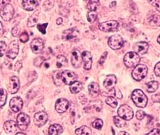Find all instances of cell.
Returning <instances> with one entry per match:
<instances>
[{"mask_svg":"<svg viewBox=\"0 0 160 135\" xmlns=\"http://www.w3.org/2000/svg\"><path fill=\"white\" fill-rule=\"evenodd\" d=\"M132 99L137 107L144 108L148 104V97L140 89H136L132 93Z\"/></svg>","mask_w":160,"mask_h":135,"instance_id":"6da1fadb","label":"cell"},{"mask_svg":"<svg viewBox=\"0 0 160 135\" xmlns=\"http://www.w3.org/2000/svg\"><path fill=\"white\" fill-rule=\"evenodd\" d=\"M140 62V56L136 52H128L124 58V65L128 68H134L137 66Z\"/></svg>","mask_w":160,"mask_h":135,"instance_id":"7a4b0ae2","label":"cell"},{"mask_svg":"<svg viewBox=\"0 0 160 135\" xmlns=\"http://www.w3.org/2000/svg\"><path fill=\"white\" fill-rule=\"evenodd\" d=\"M148 67L145 65L138 64L136 66L132 72V77L136 81H140L143 80L148 74Z\"/></svg>","mask_w":160,"mask_h":135,"instance_id":"3957f363","label":"cell"},{"mask_svg":"<svg viewBox=\"0 0 160 135\" xmlns=\"http://www.w3.org/2000/svg\"><path fill=\"white\" fill-rule=\"evenodd\" d=\"M118 117L122 118L124 120H130L133 117V111L132 109L128 105H121L118 110Z\"/></svg>","mask_w":160,"mask_h":135,"instance_id":"277c9868","label":"cell"},{"mask_svg":"<svg viewBox=\"0 0 160 135\" xmlns=\"http://www.w3.org/2000/svg\"><path fill=\"white\" fill-rule=\"evenodd\" d=\"M60 78H61L62 82L64 84L68 85H71L72 83L76 82L78 77L76 75V74L74 73L73 71L66 70V71H64L60 74Z\"/></svg>","mask_w":160,"mask_h":135,"instance_id":"5b68a950","label":"cell"},{"mask_svg":"<svg viewBox=\"0 0 160 135\" xmlns=\"http://www.w3.org/2000/svg\"><path fill=\"white\" fill-rule=\"evenodd\" d=\"M108 45L113 50L120 49L124 45V40L120 35L116 34L110 36L108 40Z\"/></svg>","mask_w":160,"mask_h":135,"instance_id":"8992f818","label":"cell"},{"mask_svg":"<svg viewBox=\"0 0 160 135\" xmlns=\"http://www.w3.org/2000/svg\"><path fill=\"white\" fill-rule=\"evenodd\" d=\"M79 31L76 28H70L66 30L63 33V40L65 41L76 42L78 40Z\"/></svg>","mask_w":160,"mask_h":135,"instance_id":"52a82bcc","label":"cell"},{"mask_svg":"<svg viewBox=\"0 0 160 135\" xmlns=\"http://www.w3.org/2000/svg\"><path fill=\"white\" fill-rule=\"evenodd\" d=\"M118 27V22L116 20H109L104 22L101 23L98 25V28L101 31L104 32H111L117 30Z\"/></svg>","mask_w":160,"mask_h":135,"instance_id":"ba28073f","label":"cell"},{"mask_svg":"<svg viewBox=\"0 0 160 135\" xmlns=\"http://www.w3.org/2000/svg\"><path fill=\"white\" fill-rule=\"evenodd\" d=\"M17 126L22 131H25L28 127L30 123V117L24 113H20L18 114L17 118Z\"/></svg>","mask_w":160,"mask_h":135,"instance_id":"9c48e42d","label":"cell"},{"mask_svg":"<svg viewBox=\"0 0 160 135\" xmlns=\"http://www.w3.org/2000/svg\"><path fill=\"white\" fill-rule=\"evenodd\" d=\"M14 14V8L11 4H8L1 10L0 15L5 21H10Z\"/></svg>","mask_w":160,"mask_h":135,"instance_id":"30bf717a","label":"cell"},{"mask_svg":"<svg viewBox=\"0 0 160 135\" xmlns=\"http://www.w3.org/2000/svg\"><path fill=\"white\" fill-rule=\"evenodd\" d=\"M19 53V43L17 40L12 41L11 43H10L8 49L6 52V56L8 58L11 59V60H13V59L16 58Z\"/></svg>","mask_w":160,"mask_h":135,"instance_id":"8fae6325","label":"cell"},{"mask_svg":"<svg viewBox=\"0 0 160 135\" xmlns=\"http://www.w3.org/2000/svg\"><path fill=\"white\" fill-rule=\"evenodd\" d=\"M31 48L34 54H39V53L42 52L44 48L43 40L40 38H36L33 40L31 43Z\"/></svg>","mask_w":160,"mask_h":135,"instance_id":"7c38bea8","label":"cell"},{"mask_svg":"<svg viewBox=\"0 0 160 135\" xmlns=\"http://www.w3.org/2000/svg\"><path fill=\"white\" fill-rule=\"evenodd\" d=\"M34 123L37 126L41 127L44 126L48 121V114L45 111H40L34 114Z\"/></svg>","mask_w":160,"mask_h":135,"instance_id":"4fadbf2b","label":"cell"},{"mask_svg":"<svg viewBox=\"0 0 160 135\" xmlns=\"http://www.w3.org/2000/svg\"><path fill=\"white\" fill-rule=\"evenodd\" d=\"M69 107V103L66 99L60 98L58 99L56 102L55 109L58 113H60V114H62V113H64L65 111H67Z\"/></svg>","mask_w":160,"mask_h":135,"instance_id":"5bb4252c","label":"cell"},{"mask_svg":"<svg viewBox=\"0 0 160 135\" xmlns=\"http://www.w3.org/2000/svg\"><path fill=\"white\" fill-rule=\"evenodd\" d=\"M23 101L19 97H13L10 101V108L13 112H18L22 108Z\"/></svg>","mask_w":160,"mask_h":135,"instance_id":"9a60e30c","label":"cell"},{"mask_svg":"<svg viewBox=\"0 0 160 135\" xmlns=\"http://www.w3.org/2000/svg\"><path fill=\"white\" fill-rule=\"evenodd\" d=\"M82 54L78 49H74L72 52V64L75 68H79L81 65Z\"/></svg>","mask_w":160,"mask_h":135,"instance_id":"2e32d148","label":"cell"},{"mask_svg":"<svg viewBox=\"0 0 160 135\" xmlns=\"http://www.w3.org/2000/svg\"><path fill=\"white\" fill-rule=\"evenodd\" d=\"M19 89V80L16 76H13L10 79V83L8 86L9 92L12 94H16Z\"/></svg>","mask_w":160,"mask_h":135,"instance_id":"e0dca14e","label":"cell"},{"mask_svg":"<svg viewBox=\"0 0 160 135\" xmlns=\"http://www.w3.org/2000/svg\"><path fill=\"white\" fill-rule=\"evenodd\" d=\"M116 77L113 74H110V75L107 76L105 78L104 82V86L107 90L111 91V90H115L114 87L116 84Z\"/></svg>","mask_w":160,"mask_h":135,"instance_id":"ac0fdd59","label":"cell"},{"mask_svg":"<svg viewBox=\"0 0 160 135\" xmlns=\"http://www.w3.org/2000/svg\"><path fill=\"white\" fill-rule=\"evenodd\" d=\"M82 60L84 62L83 67L86 70L91 69L92 63V54L89 51H83L82 53Z\"/></svg>","mask_w":160,"mask_h":135,"instance_id":"d6986e66","label":"cell"},{"mask_svg":"<svg viewBox=\"0 0 160 135\" xmlns=\"http://www.w3.org/2000/svg\"><path fill=\"white\" fill-rule=\"evenodd\" d=\"M134 49L136 51V53H137L138 54L143 55L148 52V49H149V45L146 42H139L136 43L135 47H134Z\"/></svg>","mask_w":160,"mask_h":135,"instance_id":"ffe728a7","label":"cell"},{"mask_svg":"<svg viewBox=\"0 0 160 135\" xmlns=\"http://www.w3.org/2000/svg\"><path fill=\"white\" fill-rule=\"evenodd\" d=\"M4 129L8 134H12L17 131V123L13 120L6 121L4 124Z\"/></svg>","mask_w":160,"mask_h":135,"instance_id":"44dd1931","label":"cell"},{"mask_svg":"<svg viewBox=\"0 0 160 135\" xmlns=\"http://www.w3.org/2000/svg\"><path fill=\"white\" fill-rule=\"evenodd\" d=\"M88 90L89 93L92 97H96L99 95V93H100V88H99L98 84L95 83V82H92L89 84L88 86Z\"/></svg>","mask_w":160,"mask_h":135,"instance_id":"7402d4cb","label":"cell"},{"mask_svg":"<svg viewBox=\"0 0 160 135\" xmlns=\"http://www.w3.org/2000/svg\"><path fill=\"white\" fill-rule=\"evenodd\" d=\"M39 5L38 1H22V6L23 8L26 11H33L38 7Z\"/></svg>","mask_w":160,"mask_h":135,"instance_id":"603a6c76","label":"cell"},{"mask_svg":"<svg viewBox=\"0 0 160 135\" xmlns=\"http://www.w3.org/2000/svg\"><path fill=\"white\" fill-rule=\"evenodd\" d=\"M63 127L59 124L52 125L48 128V134L49 135H60L63 133Z\"/></svg>","mask_w":160,"mask_h":135,"instance_id":"cb8c5ba5","label":"cell"},{"mask_svg":"<svg viewBox=\"0 0 160 135\" xmlns=\"http://www.w3.org/2000/svg\"><path fill=\"white\" fill-rule=\"evenodd\" d=\"M83 89V84L81 82L76 81L70 85V91L72 94H78Z\"/></svg>","mask_w":160,"mask_h":135,"instance_id":"d4e9b609","label":"cell"},{"mask_svg":"<svg viewBox=\"0 0 160 135\" xmlns=\"http://www.w3.org/2000/svg\"><path fill=\"white\" fill-rule=\"evenodd\" d=\"M39 13H40L39 11H36V12H34V13H33V14L30 17H29L28 19V27L32 28V27H34V25H36V23L38 22V20L39 18Z\"/></svg>","mask_w":160,"mask_h":135,"instance_id":"484cf974","label":"cell"},{"mask_svg":"<svg viewBox=\"0 0 160 135\" xmlns=\"http://www.w3.org/2000/svg\"><path fill=\"white\" fill-rule=\"evenodd\" d=\"M159 87V83L157 81H151L146 84V89L148 92L153 93L158 89Z\"/></svg>","mask_w":160,"mask_h":135,"instance_id":"4316f807","label":"cell"},{"mask_svg":"<svg viewBox=\"0 0 160 135\" xmlns=\"http://www.w3.org/2000/svg\"><path fill=\"white\" fill-rule=\"evenodd\" d=\"M91 133V129L86 126L80 127L75 131L76 135H90Z\"/></svg>","mask_w":160,"mask_h":135,"instance_id":"83f0119b","label":"cell"},{"mask_svg":"<svg viewBox=\"0 0 160 135\" xmlns=\"http://www.w3.org/2000/svg\"><path fill=\"white\" fill-rule=\"evenodd\" d=\"M148 21H149V24L152 26H160V16L159 15H152L148 19Z\"/></svg>","mask_w":160,"mask_h":135,"instance_id":"f1b7e54d","label":"cell"},{"mask_svg":"<svg viewBox=\"0 0 160 135\" xmlns=\"http://www.w3.org/2000/svg\"><path fill=\"white\" fill-rule=\"evenodd\" d=\"M7 99V91L1 88L0 89V108L5 105Z\"/></svg>","mask_w":160,"mask_h":135,"instance_id":"f546056e","label":"cell"},{"mask_svg":"<svg viewBox=\"0 0 160 135\" xmlns=\"http://www.w3.org/2000/svg\"><path fill=\"white\" fill-rule=\"evenodd\" d=\"M67 59L63 55H60L58 56V60H57V67L60 68L67 65Z\"/></svg>","mask_w":160,"mask_h":135,"instance_id":"4dcf8cb0","label":"cell"},{"mask_svg":"<svg viewBox=\"0 0 160 135\" xmlns=\"http://www.w3.org/2000/svg\"><path fill=\"white\" fill-rule=\"evenodd\" d=\"M100 5V2L98 0H94V1H89L87 5V7L89 10V11H96L98 7Z\"/></svg>","mask_w":160,"mask_h":135,"instance_id":"1f68e13d","label":"cell"},{"mask_svg":"<svg viewBox=\"0 0 160 135\" xmlns=\"http://www.w3.org/2000/svg\"><path fill=\"white\" fill-rule=\"evenodd\" d=\"M126 120H123L122 118H121L120 117L118 116H115L113 117V122H114L115 125L118 128H122V127H124L126 126Z\"/></svg>","mask_w":160,"mask_h":135,"instance_id":"d6a6232c","label":"cell"},{"mask_svg":"<svg viewBox=\"0 0 160 135\" xmlns=\"http://www.w3.org/2000/svg\"><path fill=\"white\" fill-rule=\"evenodd\" d=\"M98 17V13L96 11H89V12L87 13V20H88L89 22H94L97 19Z\"/></svg>","mask_w":160,"mask_h":135,"instance_id":"836d02e7","label":"cell"},{"mask_svg":"<svg viewBox=\"0 0 160 135\" xmlns=\"http://www.w3.org/2000/svg\"><path fill=\"white\" fill-rule=\"evenodd\" d=\"M106 103L107 104H108L112 108H116L117 105H118V102L116 99V98H114L113 97H108L106 99Z\"/></svg>","mask_w":160,"mask_h":135,"instance_id":"e575fe53","label":"cell"},{"mask_svg":"<svg viewBox=\"0 0 160 135\" xmlns=\"http://www.w3.org/2000/svg\"><path fill=\"white\" fill-rule=\"evenodd\" d=\"M92 126L94 127L95 128L100 130V129L103 127V121L101 120V119H96V120L92 123Z\"/></svg>","mask_w":160,"mask_h":135,"instance_id":"d590c367","label":"cell"},{"mask_svg":"<svg viewBox=\"0 0 160 135\" xmlns=\"http://www.w3.org/2000/svg\"><path fill=\"white\" fill-rule=\"evenodd\" d=\"M29 40V35L27 32H23L19 36V40L23 43L27 42Z\"/></svg>","mask_w":160,"mask_h":135,"instance_id":"8d00e7d4","label":"cell"},{"mask_svg":"<svg viewBox=\"0 0 160 135\" xmlns=\"http://www.w3.org/2000/svg\"><path fill=\"white\" fill-rule=\"evenodd\" d=\"M54 1H46L43 4V7L46 11H49L54 6Z\"/></svg>","mask_w":160,"mask_h":135,"instance_id":"74e56055","label":"cell"},{"mask_svg":"<svg viewBox=\"0 0 160 135\" xmlns=\"http://www.w3.org/2000/svg\"><path fill=\"white\" fill-rule=\"evenodd\" d=\"M6 44L4 42H0V57L3 56L4 54H5V51H6Z\"/></svg>","mask_w":160,"mask_h":135,"instance_id":"f35d334b","label":"cell"},{"mask_svg":"<svg viewBox=\"0 0 160 135\" xmlns=\"http://www.w3.org/2000/svg\"><path fill=\"white\" fill-rule=\"evenodd\" d=\"M54 83H55L57 85H61L60 82H62V80H61V78H60V73H58V72H56L55 75H54Z\"/></svg>","mask_w":160,"mask_h":135,"instance_id":"ab89813d","label":"cell"},{"mask_svg":"<svg viewBox=\"0 0 160 135\" xmlns=\"http://www.w3.org/2000/svg\"><path fill=\"white\" fill-rule=\"evenodd\" d=\"M48 26V23H44V24H39L38 25V30L42 33V34H46V27Z\"/></svg>","mask_w":160,"mask_h":135,"instance_id":"60d3db41","label":"cell"},{"mask_svg":"<svg viewBox=\"0 0 160 135\" xmlns=\"http://www.w3.org/2000/svg\"><path fill=\"white\" fill-rule=\"evenodd\" d=\"M148 2L152 4V5L155 7L156 9L160 12V0H156V1H149Z\"/></svg>","mask_w":160,"mask_h":135,"instance_id":"b9f144b4","label":"cell"},{"mask_svg":"<svg viewBox=\"0 0 160 135\" xmlns=\"http://www.w3.org/2000/svg\"><path fill=\"white\" fill-rule=\"evenodd\" d=\"M144 116H145V113H144V111H142V110L138 111L137 112H136V118H137L138 120H142V119H143L144 117Z\"/></svg>","mask_w":160,"mask_h":135,"instance_id":"7bdbcfd3","label":"cell"},{"mask_svg":"<svg viewBox=\"0 0 160 135\" xmlns=\"http://www.w3.org/2000/svg\"><path fill=\"white\" fill-rule=\"evenodd\" d=\"M154 73H155V74L157 77H160V62H158V63L155 65V68H154Z\"/></svg>","mask_w":160,"mask_h":135,"instance_id":"ee69618b","label":"cell"},{"mask_svg":"<svg viewBox=\"0 0 160 135\" xmlns=\"http://www.w3.org/2000/svg\"><path fill=\"white\" fill-rule=\"evenodd\" d=\"M145 135H160V129L159 128H153Z\"/></svg>","mask_w":160,"mask_h":135,"instance_id":"f6af8a7d","label":"cell"},{"mask_svg":"<svg viewBox=\"0 0 160 135\" xmlns=\"http://www.w3.org/2000/svg\"><path fill=\"white\" fill-rule=\"evenodd\" d=\"M107 52L105 51L104 54H102V56H101L100 60H99V64H100L101 65H102L104 63L105 60H106L107 59Z\"/></svg>","mask_w":160,"mask_h":135,"instance_id":"bcb514c9","label":"cell"},{"mask_svg":"<svg viewBox=\"0 0 160 135\" xmlns=\"http://www.w3.org/2000/svg\"><path fill=\"white\" fill-rule=\"evenodd\" d=\"M42 62H43V59H42V57H38L34 60V65L39 67V66H40L41 64L42 63Z\"/></svg>","mask_w":160,"mask_h":135,"instance_id":"7dc6e473","label":"cell"},{"mask_svg":"<svg viewBox=\"0 0 160 135\" xmlns=\"http://www.w3.org/2000/svg\"><path fill=\"white\" fill-rule=\"evenodd\" d=\"M152 100L154 103H160V94H157L152 96Z\"/></svg>","mask_w":160,"mask_h":135,"instance_id":"c3c4849f","label":"cell"},{"mask_svg":"<svg viewBox=\"0 0 160 135\" xmlns=\"http://www.w3.org/2000/svg\"><path fill=\"white\" fill-rule=\"evenodd\" d=\"M11 33H12V35L13 36H17L19 34V28L18 27H14V28L12 29Z\"/></svg>","mask_w":160,"mask_h":135,"instance_id":"681fc988","label":"cell"},{"mask_svg":"<svg viewBox=\"0 0 160 135\" xmlns=\"http://www.w3.org/2000/svg\"><path fill=\"white\" fill-rule=\"evenodd\" d=\"M22 68V62L21 61L17 62V63L15 64V70L17 71H19Z\"/></svg>","mask_w":160,"mask_h":135,"instance_id":"f907efd6","label":"cell"},{"mask_svg":"<svg viewBox=\"0 0 160 135\" xmlns=\"http://www.w3.org/2000/svg\"><path fill=\"white\" fill-rule=\"evenodd\" d=\"M9 1H2V0H0V10L2 9L5 5L9 4Z\"/></svg>","mask_w":160,"mask_h":135,"instance_id":"816d5d0a","label":"cell"},{"mask_svg":"<svg viewBox=\"0 0 160 135\" xmlns=\"http://www.w3.org/2000/svg\"><path fill=\"white\" fill-rule=\"evenodd\" d=\"M4 34V29H3V25L2 24V22H0V37L2 36Z\"/></svg>","mask_w":160,"mask_h":135,"instance_id":"f5cc1de1","label":"cell"},{"mask_svg":"<svg viewBox=\"0 0 160 135\" xmlns=\"http://www.w3.org/2000/svg\"><path fill=\"white\" fill-rule=\"evenodd\" d=\"M116 95L117 96V97H118V99H122V93H121V91H119V90H118V92L116 93Z\"/></svg>","mask_w":160,"mask_h":135,"instance_id":"db71d44e","label":"cell"},{"mask_svg":"<svg viewBox=\"0 0 160 135\" xmlns=\"http://www.w3.org/2000/svg\"><path fill=\"white\" fill-rule=\"evenodd\" d=\"M62 22H63V19H62V18H58V19H57V21H56L57 25H61Z\"/></svg>","mask_w":160,"mask_h":135,"instance_id":"11a10c76","label":"cell"},{"mask_svg":"<svg viewBox=\"0 0 160 135\" xmlns=\"http://www.w3.org/2000/svg\"><path fill=\"white\" fill-rule=\"evenodd\" d=\"M118 135H130V134H129L128 133L126 132H119Z\"/></svg>","mask_w":160,"mask_h":135,"instance_id":"9f6ffc18","label":"cell"},{"mask_svg":"<svg viewBox=\"0 0 160 135\" xmlns=\"http://www.w3.org/2000/svg\"><path fill=\"white\" fill-rule=\"evenodd\" d=\"M116 2H112L110 5V7H112L113 5H114V7H116Z\"/></svg>","mask_w":160,"mask_h":135,"instance_id":"6f0895ef","label":"cell"},{"mask_svg":"<svg viewBox=\"0 0 160 135\" xmlns=\"http://www.w3.org/2000/svg\"><path fill=\"white\" fill-rule=\"evenodd\" d=\"M157 42H158V43H159V44H160V35L159 36H158V38H157Z\"/></svg>","mask_w":160,"mask_h":135,"instance_id":"680465c9","label":"cell"},{"mask_svg":"<svg viewBox=\"0 0 160 135\" xmlns=\"http://www.w3.org/2000/svg\"><path fill=\"white\" fill-rule=\"evenodd\" d=\"M16 135H25V134H23V133L19 132V133H17V134Z\"/></svg>","mask_w":160,"mask_h":135,"instance_id":"91938a15","label":"cell"}]
</instances>
